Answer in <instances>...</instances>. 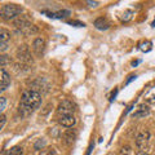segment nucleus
I'll list each match as a JSON object with an SVG mask.
<instances>
[{
  "instance_id": "18",
  "label": "nucleus",
  "mask_w": 155,
  "mask_h": 155,
  "mask_svg": "<svg viewBox=\"0 0 155 155\" xmlns=\"http://www.w3.org/2000/svg\"><path fill=\"white\" fill-rule=\"evenodd\" d=\"M133 17V11H130V9H125V11L122 13V16H120V19H122L123 22H128L130 21Z\"/></svg>"
},
{
  "instance_id": "14",
  "label": "nucleus",
  "mask_w": 155,
  "mask_h": 155,
  "mask_svg": "<svg viewBox=\"0 0 155 155\" xmlns=\"http://www.w3.org/2000/svg\"><path fill=\"white\" fill-rule=\"evenodd\" d=\"M94 27L97 28V30H107V28L110 27V23L109 21L106 18L104 17H101V18H97L96 21H94Z\"/></svg>"
},
{
  "instance_id": "16",
  "label": "nucleus",
  "mask_w": 155,
  "mask_h": 155,
  "mask_svg": "<svg viewBox=\"0 0 155 155\" xmlns=\"http://www.w3.org/2000/svg\"><path fill=\"white\" fill-rule=\"evenodd\" d=\"M39 30H38V27L36 26H34L32 23L31 25H28L27 27H25V28H22V30H19L18 32H21L22 35H26V36H28V35H34V34H36Z\"/></svg>"
},
{
  "instance_id": "12",
  "label": "nucleus",
  "mask_w": 155,
  "mask_h": 155,
  "mask_svg": "<svg viewBox=\"0 0 155 155\" xmlns=\"http://www.w3.org/2000/svg\"><path fill=\"white\" fill-rule=\"evenodd\" d=\"M61 137L62 140H64V142L66 145H70L75 141V138H76V132L75 130H72V129H69V130H66V132H64L61 134Z\"/></svg>"
},
{
  "instance_id": "29",
  "label": "nucleus",
  "mask_w": 155,
  "mask_h": 155,
  "mask_svg": "<svg viewBox=\"0 0 155 155\" xmlns=\"http://www.w3.org/2000/svg\"><path fill=\"white\" fill-rule=\"evenodd\" d=\"M137 155H149V154H147V153H145V151H138Z\"/></svg>"
},
{
  "instance_id": "3",
  "label": "nucleus",
  "mask_w": 155,
  "mask_h": 155,
  "mask_svg": "<svg viewBox=\"0 0 155 155\" xmlns=\"http://www.w3.org/2000/svg\"><path fill=\"white\" fill-rule=\"evenodd\" d=\"M76 110L75 104L70 100H64L62 102H60L57 107V114L58 116H66V115H74Z\"/></svg>"
},
{
  "instance_id": "1",
  "label": "nucleus",
  "mask_w": 155,
  "mask_h": 155,
  "mask_svg": "<svg viewBox=\"0 0 155 155\" xmlns=\"http://www.w3.org/2000/svg\"><path fill=\"white\" fill-rule=\"evenodd\" d=\"M41 104V94L39 92L27 89L22 93L21 104H19V113H22L23 116L32 114Z\"/></svg>"
},
{
  "instance_id": "7",
  "label": "nucleus",
  "mask_w": 155,
  "mask_h": 155,
  "mask_svg": "<svg viewBox=\"0 0 155 155\" xmlns=\"http://www.w3.org/2000/svg\"><path fill=\"white\" fill-rule=\"evenodd\" d=\"M13 25L19 31V30H22V28L27 27L28 25H31V19L28 16H26V14H22V16L17 17L16 19H13Z\"/></svg>"
},
{
  "instance_id": "26",
  "label": "nucleus",
  "mask_w": 155,
  "mask_h": 155,
  "mask_svg": "<svg viewBox=\"0 0 155 155\" xmlns=\"http://www.w3.org/2000/svg\"><path fill=\"white\" fill-rule=\"evenodd\" d=\"M5 122H7L5 115L2 114V115H0V129H3V128H4V125H5Z\"/></svg>"
},
{
  "instance_id": "8",
  "label": "nucleus",
  "mask_w": 155,
  "mask_h": 155,
  "mask_svg": "<svg viewBox=\"0 0 155 155\" xmlns=\"http://www.w3.org/2000/svg\"><path fill=\"white\" fill-rule=\"evenodd\" d=\"M11 85V76L5 71V69L0 70V92L7 91V88Z\"/></svg>"
},
{
  "instance_id": "4",
  "label": "nucleus",
  "mask_w": 155,
  "mask_h": 155,
  "mask_svg": "<svg viewBox=\"0 0 155 155\" xmlns=\"http://www.w3.org/2000/svg\"><path fill=\"white\" fill-rule=\"evenodd\" d=\"M17 60L21 64H25L31 66L32 65V57H31V52L28 49L27 45H21L17 49Z\"/></svg>"
},
{
  "instance_id": "20",
  "label": "nucleus",
  "mask_w": 155,
  "mask_h": 155,
  "mask_svg": "<svg viewBox=\"0 0 155 155\" xmlns=\"http://www.w3.org/2000/svg\"><path fill=\"white\" fill-rule=\"evenodd\" d=\"M23 151H22V147H19V146H14L12 147L9 151H7L5 154H3V155H22Z\"/></svg>"
},
{
  "instance_id": "5",
  "label": "nucleus",
  "mask_w": 155,
  "mask_h": 155,
  "mask_svg": "<svg viewBox=\"0 0 155 155\" xmlns=\"http://www.w3.org/2000/svg\"><path fill=\"white\" fill-rule=\"evenodd\" d=\"M150 142V132L149 130H142L137 134L136 137V146H137L141 151H143L145 149H147Z\"/></svg>"
},
{
  "instance_id": "10",
  "label": "nucleus",
  "mask_w": 155,
  "mask_h": 155,
  "mask_svg": "<svg viewBox=\"0 0 155 155\" xmlns=\"http://www.w3.org/2000/svg\"><path fill=\"white\" fill-rule=\"evenodd\" d=\"M149 114H150L149 106L145 105V104H141L137 109H136V111H133L132 116H133V118H136V119H141V118H145V116H147Z\"/></svg>"
},
{
  "instance_id": "27",
  "label": "nucleus",
  "mask_w": 155,
  "mask_h": 155,
  "mask_svg": "<svg viewBox=\"0 0 155 155\" xmlns=\"http://www.w3.org/2000/svg\"><path fill=\"white\" fill-rule=\"evenodd\" d=\"M51 107H52V104H48V105L45 106V107H44L45 110H44V111H43V113H41V114H43V115H45V114H48V113H49V110H51Z\"/></svg>"
},
{
  "instance_id": "2",
  "label": "nucleus",
  "mask_w": 155,
  "mask_h": 155,
  "mask_svg": "<svg viewBox=\"0 0 155 155\" xmlns=\"http://www.w3.org/2000/svg\"><path fill=\"white\" fill-rule=\"evenodd\" d=\"M22 12V7L17 5V4H4L2 7V11H0V14H2L3 19L9 21V19H16L17 17H19Z\"/></svg>"
},
{
  "instance_id": "21",
  "label": "nucleus",
  "mask_w": 155,
  "mask_h": 155,
  "mask_svg": "<svg viewBox=\"0 0 155 155\" xmlns=\"http://www.w3.org/2000/svg\"><path fill=\"white\" fill-rule=\"evenodd\" d=\"M45 145H47L45 140H43V138L36 140V142L34 143V149H35V150H43V149L45 147Z\"/></svg>"
},
{
  "instance_id": "17",
  "label": "nucleus",
  "mask_w": 155,
  "mask_h": 155,
  "mask_svg": "<svg viewBox=\"0 0 155 155\" xmlns=\"http://www.w3.org/2000/svg\"><path fill=\"white\" fill-rule=\"evenodd\" d=\"M151 47H153V43L151 41H149V40H145L142 43H140V45H138V49L141 51V52H150L151 51Z\"/></svg>"
},
{
  "instance_id": "19",
  "label": "nucleus",
  "mask_w": 155,
  "mask_h": 155,
  "mask_svg": "<svg viewBox=\"0 0 155 155\" xmlns=\"http://www.w3.org/2000/svg\"><path fill=\"white\" fill-rule=\"evenodd\" d=\"M11 39V32L7 31L5 28L0 30V43H8V40Z\"/></svg>"
},
{
  "instance_id": "24",
  "label": "nucleus",
  "mask_w": 155,
  "mask_h": 155,
  "mask_svg": "<svg viewBox=\"0 0 155 155\" xmlns=\"http://www.w3.org/2000/svg\"><path fill=\"white\" fill-rule=\"evenodd\" d=\"M120 155H129L130 154V147L128 146V145H125V146H123L122 149H120Z\"/></svg>"
},
{
  "instance_id": "13",
  "label": "nucleus",
  "mask_w": 155,
  "mask_h": 155,
  "mask_svg": "<svg viewBox=\"0 0 155 155\" xmlns=\"http://www.w3.org/2000/svg\"><path fill=\"white\" fill-rule=\"evenodd\" d=\"M41 13L47 14L49 18H65L67 16H70V11H58V12H48V11H43Z\"/></svg>"
},
{
  "instance_id": "6",
  "label": "nucleus",
  "mask_w": 155,
  "mask_h": 155,
  "mask_svg": "<svg viewBox=\"0 0 155 155\" xmlns=\"http://www.w3.org/2000/svg\"><path fill=\"white\" fill-rule=\"evenodd\" d=\"M45 45H47V43H45V40L43 38H36L35 40H34V43H32V51H34V53H35L36 57H41L43 54H44Z\"/></svg>"
},
{
  "instance_id": "23",
  "label": "nucleus",
  "mask_w": 155,
  "mask_h": 155,
  "mask_svg": "<svg viewBox=\"0 0 155 155\" xmlns=\"http://www.w3.org/2000/svg\"><path fill=\"white\" fill-rule=\"evenodd\" d=\"M8 64H11V57L3 54L2 57H0V66H2V69H4Z\"/></svg>"
},
{
  "instance_id": "28",
  "label": "nucleus",
  "mask_w": 155,
  "mask_h": 155,
  "mask_svg": "<svg viewBox=\"0 0 155 155\" xmlns=\"http://www.w3.org/2000/svg\"><path fill=\"white\" fill-rule=\"evenodd\" d=\"M88 4H89L91 8H96L97 5H98V2H88Z\"/></svg>"
},
{
  "instance_id": "11",
  "label": "nucleus",
  "mask_w": 155,
  "mask_h": 155,
  "mask_svg": "<svg viewBox=\"0 0 155 155\" xmlns=\"http://www.w3.org/2000/svg\"><path fill=\"white\" fill-rule=\"evenodd\" d=\"M48 85L47 83H45V80L44 79H38V80H35L34 83H31V91H35V92H39L40 93L41 91H44V92H47L48 91Z\"/></svg>"
},
{
  "instance_id": "30",
  "label": "nucleus",
  "mask_w": 155,
  "mask_h": 155,
  "mask_svg": "<svg viewBox=\"0 0 155 155\" xmlns=\"http://www.w3.org/2000/svg\"><path fill=\"white\" fill-rule=\"evenodd\" d=\"M153 27H155V19H154V22H153V25H151Z\"/></svg>"
},
{
  "instance_id": "15",
  "label": "nucleus",
  "mask_w": 155,
  "mask_h": 155,
  "mask_svg": "<svg viewBox=\"0 0 155 155\" xmlns=\"http://www.w3.org/2000/svg\"><path fill=\"white\" fill-rule=\"evenodd\" d=\"M145 101L147 104H154L155 105V85L150 87L147 92L145 93Z\"/></svg>"
},
{
  "instance_id": "9",
  "label": "nucleus",
  "mask_w": 155,
  "mask_h": 155,
  "mask_svg": "<svg viewBox=\"0 0 155 155\" xmlns=\"http://www.w3.org/2000/svg\"><path fill=\"white\" fill-rule=\"evenodd\" d=\"M58 123H60L62 127L66 128H71L76 124V118L74 115H66V116H60L58 118Z\"/></svg>"
},
{
  "instance_id": "25",
  "label": "nucleus",
  "mask_w": 155,
  "mask_h": 155,
  "mask_svg": "<svg viewBox=\"0 0 155 155\" xmlns=\"http://www.w3.org/2000/svg\"><path fill=\"white\" fill-rule=\"evenodd\" d=\"M5 106H7V98L5 97H0V111H3L5 110Z\"/></svg>"
},
{
  "instance_id": "22",
  "label": "nucleus",
  "mask_w": 155,
  "mask_h": 155,
  "mask_svg": "<svg viewBox=\"0 0 155 155\" xmlns=\"http://www.w3.org/2000/svg\"><path fill=\"white\" fill-rule=\"evenodd\" d=\"M39 155H58V153L56 151V149H53V147H47V149H43Z\"/></svg>"
}]
</instances>
